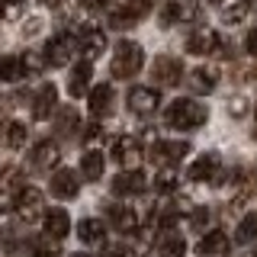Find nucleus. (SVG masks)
<instances>
[{"instance_id": "obj_13", "label": "nucleus", "mask_w": 257, "mask_h": 257, "mask_svg": "<svg viewBox=\"0 0 257 257\" xmlns=\"http://www.w3.org/2000/svg\"><path fill=\"white\" fill-rule=\"evenodd\" d=\"M112 158L119 161L122 171H132L142 161V142L135 139V135H119V139L112 142Z\"/></svg>"}, {"instance_id": "obj_20", "label": "nucleus", "mask_w": 257, "mask_h": 257, "mask_svg": "<svg viewBox=\"0 0 257 257\" xmlns=\"http://www.w3.org/2000/svg\"><path fill=\"white\" fill-rule=\"evenodd\" d=\"M90 77H93V64L90 61H84L80 58L74 68H71V77H68V93L74 96H84V93H90Z\"/></svg>"}, {"instance_id": "obj_38", "label": "nucleus", "mask_w": 257, "mask_h": 257, "mask_svg": "<svg viewBox=\"0 0 257 257\" xmlns=\"http://www.w3.org/2000/svg\"><path fill=\"white\" fill-rule=\"evenodd\" d=\"M26 0H0V20H20Z\"/></svg>"}, {"instance_id": "obj_14", "label": "nucleus", "mask_w": 257, "mask_h": 257, "mask_svg": "<svg viewBox=\"0 0 257 257\" xmlns=\"http://www.w3.org/2000/svg\"><path fill=\"white\" fill-rule=\"evenodd\" d=\"M145 190H148V180H145V174L139 171V167L119 171L116 180H112V193H116V196H142Z\"/></svg>"}, {"instance_id": "obj_34", "label": "nucleus", "mask_w": 257, "mask_h": 257, "mask_svg": "<svg viewBox=\"0 0 257 257\" xmlns=\"http://www.w3.org/2000/svg\"><path fill=\"white\" fill-rule=\"evenodd\" d=\"M23 64H26V74L29 77L42 74V71L48 68V64H45V55H39V52H26V55H23Z\"/></svg>"}, {"instance_id": "obj_48", "label": "nucleus", "mask_w": 257, "mask_h": 257, "mask_svg": "<svg viewBox=\"0 0 257 257\" xmlns=\"http://www.w3.org/2000/svg\"><path fill=\"white\" fill-rule=\"evenodd\" d=\"M209 4H215V7H219V4H222V0H209Z\"/></svg>"}, {"instance_id": "obj_6", "label": "nucleus", "mask_w": 257, "mask_h": 257, "mask_svg": "<svg viewBox=\"0 0 257 257\" xmlns=\"http://www.w3.org/2000/svg\"><path fill=\"white\" fill-rule=\"evenodd\" d=\"M187 180L193 183H222V158L219 151H206V155H199L193 164L187 167Z\"/></svg>"}, {"instance_id": "obj_47", "label": "nucleus", "mask_w": 257, "mask_h": 257, "mask_svg": "<svg viewBox=\"0 0 257 257\" xmlns=\"http://www.w3.org/2000/svg\"><path fill=\"white\" fill-rule=\"evenodd\" d=\"M251 135L257 139V109H254V128H251Z\"/></svg>"}, {"instance_id": "obj_24", "label": "nucleus", "mask_w": 257, "mask_h": 257, "mask_svg": "<svg viewBox=\"0 0 257 257\" xmlns=\"http://www.w3.org/2000/svg\"><path fill=\"white\" fill-rule=\"evenodd\" d=\"M77 238L84 244H106V225H103V219H80Z\"/></svg>"}, {"instance_id": "obj_7", "label": "nucleus", "mask_w": 257, "mask_h": 257, "mask_svg": "<svg viewBox=\"0 0 257 257\" xmlns=\"http://www.w3.org/2000/svg\"><path fill=\"white\" fill-rule=\"evenodd\" d=\"M187 74L183 61L177 55H158L155 64H151V77H155V87H177Z\"/></svg>"}, {"instance_id": "obj_12", "label": "nucleus", "mask_w": 257, "mask_h": 257, "mask_svg": "<svg viewBox=\"0 0 257 257\" xmlns=\"http://www.w3.org/2000/svg\"><path fill=\"white\" fill-rule=\"evenodd\" d=\"M106 219H109V225H112V228H116L119 235H125V238H132L135 231H139V225H142L139 212H135L132 206H119V203L106 206Z\"/></svg>"}, {"instance_id": "obj_30", "label": "nucleus", "mask_w": 257, "mask_h": 257, "mask_svg": "<svg viewBox=\"0 0 257 257\" xmlns=\"http://www.w3.org/2000/svg\"><path fill=\"white\" fill-rule=\"evenodd\" d=\"M251 13V0H235L231 7H222V26H238Z\"/></svg>"}, {"instance_id": "obj_33", "label": "nucleus", "mask_w": 257, "mask_h": 257, "mask_svg": "<svg viewBox=\"0 0 257 257\" xmlns=\"http://www.w3.org/2000/svg\"><path fill=\"white\" fill-rule=\"evenodd\" d=\"M20 247H26V244H20V231H16L13 225L0 231V251H4V254H16Z\"/></svg>"}, {"instance_id": "obj_27", "label": "nucleus", "mask_w": 257, "mask_h": 257, "mask_svg": "<svg viewBox=\"0 0 257 257\" xmlns=\"http://www.w3.org/2000/svg\"><path fill=\"white\" fill-rule=\"evenodd\" d=\"M103 171H106V158H103V151L90 148L80 161V174L87 177V180H103Z\"/></svg>"}, {"instance_id": "obj_46", "label": "nucleus", "mask_w": 257, "mask_h": 257, "mask_svg": "<svg viewBox=\"0 0 257 257\" xmlns=\"http://www.w3.org/2000/svg\"><path fill=\"white\" fill-rule=\"evenodd\" d=\"M45 7H61V0H42Z\"/></svg>"}, {"instance_id": "obj_37", "label": "nucleus", "mask_w": 257, "mask_h": 257, "mask_svg": "<svg viewBox=\"0 0 257 257\" xmlns=\"http://www.w3.org/2000/svg\"><path fill=\"white\" fill-rule=\"evenodd\" d=\"M158 4H161V0H128L125 10L132 13L135 20H142V16H148L151 10H158Z\"/></svg>"}, {"instance_id": "obj_49", "label": "nucleus", "mask_w": 257, "mask_h": 257, "mask_svg": "<svg viewBox=\"0 0 257 257\" xmlns=\"http://www.w3.org/2000/svg\"><path fill=\"white\" fill-rule=\"evenodd\" d=\"M74 257H90V254H74Z\"/></svg>"}, {"instance_id": "obj_43", "label": "nucleus", "mask_w": 257, "mask_h": 257, "mask_svg": "<svg viewBox=\"0 0 257 257\" xmlns=\"http://www.w3.org/2000/svg\"><path fill=\"white\" fill-rule=\"evenodd\" d=\"M244 52L257 61V26H254V29H247V36H244Z\"/></svg>"}, {"instance_id": "obj_32", "label": "nucleus", "mask_w": 257, "mask_h": 257, "mask_svg": "<svg viewBox=\"0 0 257 257\" xmlns=\"http://www.w3.org/2000/svg\"><path fill=\"white\" fill-rule=\"evenodd\" d=\"M235 241H238V244H254V241H257V212H247L244 219L238 222Z\"/></svg>"}, {"instance_id": "obj_50", "label": "nucleus", "mask_w": 257, "mask_h": 257, "mask_svg": "<svg viewBox=\"0 0 257 257\" xmlns=\"http://www.w3.org/2000/svg\"><path fill=\"white\" fill-rule=\"evenodd\" d=\"M0 209H4V199H0Z\"/></svg>"}, {"instance_id": "obj_29", "label": "nucleus", "mask_w": 257, "mask_h": 257, "mask_svg": "<svg viewBox=\"0 0 257 257\" xmlns=\"http://www.w3.org/2000/svg\"><path fill=\"white\" fill-rule=\"evenodd\" d=\"M26 251H29L32 257H61L58 241L48 238V235H36V238H29V247H26Z\"/></svg>"}, {"instance_id": "obj_16", "label": "nucleus", "mask_w": 257, "mask_h": 257, "mask_svg": "<svg viewBox=\"0 0 257 257\" xmlns=\"http://www.w3.org/2000/svg\"><path fill=\"white\" fill-rule=\"evenodd\" d=\"M187 84H190L193 93H212L215 87H219V68H215V64H199V68L190 71Z\"/></svg>"}, {"instance_id": "obj_23", "label": "nucleus", "mask_w": 257, "mask_h": 257, "mask_svg": "<svg viewBox=\"0 0 257 257\" xmlns=\"http://www.w3.org/2000/svg\"><path fill=\"white\" fill-rule=\"evenodd\" d=\"M90 116L93 119H103V116H109V109H112V84H96L90 87Z\"/></svg>"}, {"instance_id": "obj_39", "label": "nucleus", "mask_w": 257, "mask_h": 257, "mask_svg": "<svg viewBox=\"0 0 257 257\" xmlns=\"http://www.w3.org/2000/svg\"><path fill=\"white\" fill-rule=\"evenodd\" d=\"M20 167H7L4 177H0V190H20Z\"/></svg>"}, {"instance_id": "obj_15", "label": "nucleus", "mask_w": 257, "mask_h": 257, "mask_svg": "<svg viewBox=\"0 0 257 257\" xmlns=\"http://www.w3.org/2000/svg\"><path fill=\"white\" fill-rule=\"evenodd\" d=\"M58 158H61V148H58V142H52V139H42V142H36V148H32V155H29V164L36 167V171H52V167L58 164Z\"/></svg>"}, {"instance_id": "obj_19", "label": "nucleus", "mask_w": 257, "mask_h": 257, "mask_svg": "<svg viewBox=\"0 0 257 257\" xmlns=\"http://www.w3.org/2000/svg\"><path fill=\"white\" fill-rule=\"evenodd\" d=\"M58 109V87L55 84H42L32 96V116L36 119H48L52 112Z\"/></svg>"}, {"instance_id": "obj_11", "label": "nucleus", "mask_w": 257, "mask_h": 257, "mask_svg": "<svg viewBox=\"0 0 257 257\" xmlns=\"http://www.w3.org/2000/svg\"><path fill=\"white\" fill-rule=\"evenodd\" d=\"M77 52L84 55V61H93L106 52V32L100 26H84L77 29Z\"/></svg>"}, {"instance_id": "obj_3", "label": "nucleus", "mask_w": 257, "mask_h": 257, "mask_svg": "<svg viewBox=\"0 0 257 257\" xmlns=\"http://www.w3.org/2000/svg\"><path fill=\"white\" fill-rule=\"evenodd\" d=\"M13 215L20 222H26V225H32V222H39L45 215V196L39 193L36 187H20L13 193Z\"/></svg>"}, {"instance_id": "obj_5", "label": "nucleus", "mask_w": 257, "mask_h": 257, "mask_svg": "<svg viewBox=\"0 0 257 257\" xmlns=\"http://www.w3.org/2000/svg\"><path fill=\"white\" fill-rule=\"evenodd\" d=\"M187 52L190 55H228V45L222 42V36L215 29H206V26H196L187 36Z\"/></svg>"}, {"instance_id": "obj_36", "label": "nucleus", "mask_w": 257, "mask_h": 257, "mask_svg": "<svg viewBox=\"0 0 257 257\" xmlns=\"http://www.w3.org/2000/svg\"><path fill=\"white\" fill-rule=\"evenodd\" d=\"M212 222V212H209V206H196L190 212V228L193 231H206V225Z\"/></svg>"}, {"instance_id": "obj_35", "label": "nucleus", "mask_w": 257, "mask_h": 257, "mask_svg": "<svg viewBox=\"0 0 257 257\" xmlns=\"http://www.w3.org/2000/svg\"><path fill=\"white\" fill-rule=\"evenodd\" d=\"M135 23H139V20H135V16L125 10V7H122V10H112V13H109V26L119 29V32H122V29H132Z\"/></svg>"}, {"instance_id": "obj_10", "label": "nucleus", "mask_w": 257, "mask_h": 257, "mask_svg": "<svg viewBox=\"0 0 257 257\" xmlns=\"http://www.w3.org/2000/svg\"><path fill=\"white\" fill-rule=\"evenodd\" d=\"M125 103H128V112H135V116H151L161 106V93L158 87H128Z\"/></svg>"}, {"instance_id": "obj_28", "label": "nucleus", "mask_w": 257, "mask_h": 257, "mask_svg": "<svg viewBox=\"0 0 257 257\" xmlns=\"http://www.w3.org/2000/svg\"><path fill=\"white\" fill-rule=\"evenodd\" d=\"M183 254H187V241H183V235H177V231L161 235V241H158V257H183Z\"/></svg>"}, {"instance_id": "obj_25", "label": "nucleus", "mask_w": 257, "mask_h": 257, "mask_svg": "<svg viewBox=\"0 0 257 257\" xmlns=\"http://www.w3.org/2000/svg\"><path fill=\"white\" fill-rule=\"evenodd\" d=\"M0 139H4L7 148H23L29 139V128L26 122H20V119H7L4 125H0Z\"/></svg>"}, {"instance_id": "obj_40", "label": "nucleus", "mask_w": 257, "mask_h": 257, "mask_svg": "<svg viewBox=\"0 0 257 257\" xmlns=\"http://www.w3.org/2000/svg\"><path fill=\"white\" fill-rule=\"evenodd\" d=\"M100 257H135V251H132L128 241H122V244H106Z\"/></svg>"}, {"instance_id": "obj_26", "label": "nucleus", "mask_w": 257, "mask_h": 257, "mask_svg": "<svg viewBox=\"0 0 257 257\" xmlns=\"http://www.w3.org/2000/svg\"><path fill=\"white\" fill-rule=\"evenodd\" d=\"M26 74V64H23V55H4L0 58V80L4 84H20Z\"/></svg>"}, {"instance_id": "obj_1", "label": "nucleus", "mask_w": 257, "mask_h": 257, "mask_svg": "<svg viewBox=\"0 0 257 257\" xmlns=\"http://www.w3.org/2000/svg\"><path fill=\"white\" fill-rule=\"evenodd\" d=\"M206 119H209V106L196 103L193 96H180V100L167 103V109H164V122L171 128H183V132L206 125Z\"/></svg>"}, {"instance_id": "obj_31", "label": "nucleus", "mask_w": 257, "mask_h": 257, "mask_svg": "<svg viewBox=\"0 0 257 257\" xmlns=\"http://www.w3.org/2000/svg\"><path fill=\"white\" fill-rule=\"evenodd\" d=\"M177 187H180V174L174 171V167H161V171L155 174V193H177Z\"/></svg>"}, {"instance_id": "obj_17", "label": "nucleus", "mask_w": 257, "mask_h": 257, "mask_svg": "<svg viewBox=\"0 0 257 257\" xmlns=\"http://www.w3.org/2000/svg\"><path fill=\"white\" fill-rule=\"evenodd\" d=\"M55 135H58V139H77L80 135L77 106H58L55 109Z\"/></svg>"}, {"instance_id": "obj_44", "label": "nucleus", "mask_w": 257, "mask_h": 257, "mask_svg": "<svg viewBox=\"0 0 257 257\" xmlns=\"http://www.w3.org/2000/svg\"><path fill=\"white\" fill-rule=\"evenodd\" d=\"M80 7H87V10H100V7H109V0H80Z\"/></svg>"}, {"instance_id": "obj_21", "label": "nucleus", "mask_w": 257, "mask_h": 257, "mask_svg": "<svg viewBox=\"0 0 257 257\" xmlns=\"http://www.w3.org/2000/svg\"><path fill=\"white\" fill-rule=\"evenodd\" d=\"M228 247H231L228 235H225V231H219V228H212L209 235L199 238L196 251H199V257H225V254H228Z\"/></svg>"}, {"instance_id": "obj_2", "label": "nucleus", "mask_w": 257, "mask_h": 257, "mask_svg": "<svg viewBox=\"0 0 257 257\" xmlns=\"http://www.w3.org/2000/svg\"><path fill=\"white\" fill-rule=\"evenodd\" d=\"M145 64V48L139 42H128V39H122V42L116 45V52H112V61H109V74L116 80H128L135 77L142 71Z\"/></svg>"}, {"instance_id": "obj_18", "label": "nucleus", "mask_w": 257, "mask_h": 257, "mask_svg": "<svg viewBox=\"0 0 257 257\" xmlns=\"http://www.w3.org/2000/svg\"><path fill=\"white\" fill-rule=\"evenodd\" d=\"M48 190H52V196L58 199H74L80 193V180L74 171H68V167H61V171L52 174V183H48Z\"/></svg>"}, {"instance_id": "obj_45", "label": "nucleus", "mask_w": 257, "mask_h": 257, "mask_svg": "<svg viewBox=\"0 0 257 257\" xmlns=\"http://www.w3.org/2000/svg\"><path fill=\"white\" fill-rule=\"evenodd\" d=\"M39 26H42L39 20H29V26H23V36H36V32H39Z\"/></svg>"}, {"instance_id": "obj_42", "label": "nucleus", "mask_w": 257, "mask_h": 257, "mask_svg": "<svg viewBox=\"0 0 257 257\" xmlns=\"http://www.w3.org/2000/svg\"><path fill=\"white\" fill-rule=\"evenodd\" d=\"M247 109H251V106H247V100H244V96H235V100H228V116H231V119L247 116Z\"/></svg>"}, {"instance_id": "obj_4", "label": "nucleus", "mask_w": 257, "mask_h": 257, "mask_svg": "<svg viewBox=\"0 0 257 257\" xmlns=\"http://www.w3.org/2000/svg\"><path fill=\"white\" fill-rule=\"evenodd\" d=\"M42 55H45L48 68H64V64H71L74 55H77V32L64 29V32H58V36H52Z\"/></svg>"}, {"instance_id": "obj_9", "label": "nucleus", "mask_w": 257, "mask_h": 257, "mask_svg": "<svg viewBox=\"0 0 257 257\" xmlns=\"http://www.w3.org/2000/svg\"><path fill=\"white\" fill-rule=\"evenodd\" d=\"M187 155H190L187 142H161V139H155L148 145V158L155 161V164H161V167H177Z\"/></svg>"}, {"instance_id": "obj_8", "label": "nucleus", "mask_w": 257, "mask_h": 257, "mask_svg": "<svg viewBox=\"0 0 257 257\" xmlns=\"http://www.w3.org/2000/svg\"><path fill=\"white\" fill-rule=\"evenodd\" d=\"M199 20V4L196 0H167L161 7V26H183V23Z\"/></svg>"}, {"instance_id": "obj_22", "label": "nucleus", "mask_w": 257, "mask_h": 257, "mask_svg": "<svg viewBox=\"0 0 257 257\" xmlns=\"http://www.w3.org/2000/svg\"><path fill=\"white\" fill-rule=\"evenodd\" d=\"M42 225H45V235L61 241L71 235V215L64 212V209H48V212L42 215Z\"/></svg>"}, {"instance_id": "obj_41", "label": "nucleus", "mask_w": 257, "mask_h": 257, "mask_svg": "<svg viewBox=\"0 0 257 257\" xmlns=\"http://www.w3.org/2000/svg\"><path fill=\"white\" fill-rule=\"evenodd\" d=\"M80 139H84L87 148H93V145H100V142H103V128H100V125H87L84 132H80Z\"/></svg>"}]
</instances>
